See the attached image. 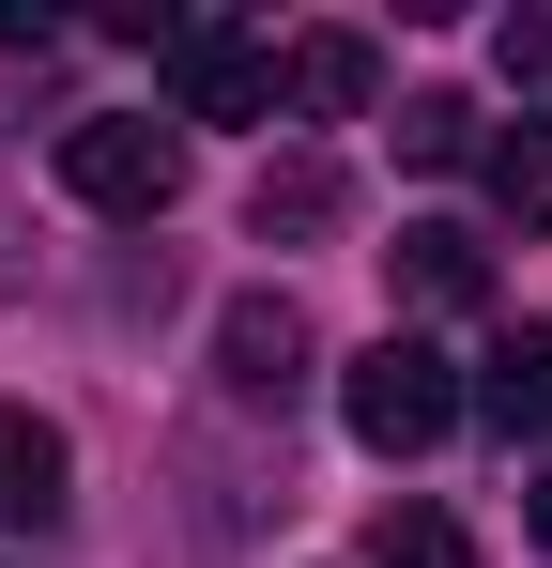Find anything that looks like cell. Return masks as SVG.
<instances>
[{
  "instance_id": "obj_14",
  "label": "cell",
  "mask_w": 552,
  "mask_h": 568,
  "mask_svg": "<svg viewBox=\"0 0 552 568\" xmlns=\"http://www.w3.org/2000/svg\"><path fill=\"white\" fill-rule=\"evenodd\" d=\"M522 523H538V554H552V476H538V491H522Z\"/></svg>"
},
{
  "instance_id": "obj_13",
  "label": "cell",
  "mask_w": 552,
  "mask_h": 568,
  "mask_svg": "<svg viewBox=\"0 0 552 568\" xmlns=\"http://www.w3.org/2000/svg\"><path fill=\"white\" fill-rule=\"evenodd\" d=\"M491 62H507L522 93H552V16H507V31H491Z\"/></svg>"
},
{
  "instance_id": "obj_11",
  "label": "cell",
  "mask_w": 552,
  "mask_h": 568,
  "mask_svg": "<svg viewBox=\"0 0 552 568\" xmlns=\"http://www.w3.org/2000/svg\"><path fill=\"white\" fill-rule=\"evenodd\" d=\"M399 154H415V170H476V154H491V123H476L460 93H415V108H399Z\"/></svg>"
},
{
  "instance_id": "obj_2",
  "label": "cell",
  "mask_w": 552,
  "mask_h": 568,
  "mask_svg": "<svg viewBox=\"0 0 552 568\" xmlns=\"http://www.w3.org/2000/svg\"><path fill=\"white\" fill-rule=\"evenodd\" d=\"M62 185H78L92 215H170V200H184V123L92 108V123H62Z\"/></svg>"
},
{
  "instance_id": "obj_4",
  "label": "cell",
  "mask_w": 552,
  "mask_h": 568,
  "mask_svg": "<svg viewBox=\"0 0 552 568\" xmlns=\"http://www.w3.org/2000/svg\"><path fill=\"white\" fill-rule=\"evenodd\" d=\"M307 369H323V338H307L292 292H231V307H215V384H231L246 415H292Z\"/></svg>"
},
{
  "instance_id": "obj_10",
  "label": "cell",
  "mask_w": 552,
  "mask_h": 568,
  "mask_svg": "<svg viewBox=\"0 0 552 568\" xmlns=\"http://www.w3.org/2000/svg\"><path fill=\"white\" fill-rule=\"evenodd\" d=\"M476 170H491V200H507L522 231H552V123H507V139L476 154Z\"/></svg>"
},
{
  "instance_id": "obj_5",
  "label": "cell",
  "mask_w": 552,
  "mask_h": 568,
  "mask_svg": "<svg viewBox=\"0 0 552 568\" xmlns=\"http://www.w3.org/2000/svg\"><path fill=\"white\" fill-rule=\"evenodd\" d=\"M62 476H78V446H62V430H47L31 399H0V554L62 523Z\"/></svg>"
},
{
  "instance_id": "obj_8",
  "label": "cell",
  "mask_w": 552,
  "mask_h": 568,
  "mask_svg": "<svg viewBox=\"0 0 552 568\" xmlns=\"http://www.w3.org/2000/svg\"><path fill=\"white\" fill-rule=\"evenodd\" d=\"M476 415H491L507 446H552V323H538V338H507V354L476 369Z\"/></svg>"
},
{
  "instance_id": "obj_1",
  "label": "cell",
  "mask_w": 552,
  "mask_h": 568,
  "mask_svg": "<svg viewBox=\"0 0 552 568\" xmlns=\"http://www.w3.org/2000/svg\"><path fill=\"white\" fill-rule=\"evenodd\" d=\"M338 415H354V446H384V462H415V446H446L460 415H476V384H460L446 338H415V323H384L354 369H338Z\"/></svg>"
},
{
  "instance_id": "obj_3",
  "label": "cell",
  "mask_w": 552,
  "mask_h": 568,
  "mask_svg": "<svg viewBox=\"0 0 552 568\" xmlns=\"http://www.w3.org/2000/svg\"><path fill=\"white\" fill-rule=\"evenodd\" d=\"M139 47L170 62V123H262L276 108V47H246L231 16H139Z\"/></svg>"
},
{
  "instance_id": "obj_9",
  "label": "cell",
  "mask_w": 552,
  "mask_h": 568,
  "mask_svg": "<svg viewBox=\"0 0 552 568\" xmlns=\"http://www.w3.org/2000/svg\"><path fill=\"white\" fill-rule=\"evenodd\" d=\"M384 262H399V292H415V307H476V292H491V246H476V231H446V215H430V231H399Z\"/></svg>"
},
{
  "instance_id": "obj_15",
  "label": "cell",
  "mask_w": 552,
  "mask_h": 568,
  "mask_svg": "<svg viewBox=\"0 0 552 568\" xmlns=\"http://www.w3.org/2000/svg\"><path fill=\"white\" fill-rule=\"evenodd\" d=\"M0 568H16V554H0Z\"/></svg>"
},
{
  "instance_id": "obj_12",
  "label": "cell",
  "mask_w": 552,
  "mask_h": 568,
  "mask_svg": "<svg viewBox=\"0 0 552 568\" xmlns=\"http://www.w3.org/2000/svg\"><path fill=\"white\" fill-rule=\"evenodd\" d=\"M368 568H476V538H460L446 507H384L368 523Z\"/></svg>"
},
{
  "instance_id": "obj_7",
  "label": "cell",
  "mask_w": 552,
  "mask_h": 568,
  "mask_svg": "<svg viewBox=\"0 0 552 568\" xmlns=\"http://www.w3.org/2000/svg\"><path fill=\"white\" fill-rule=\"evenodd\" d=\"M246 231H262V246H323V231H338V170H323V154H276L262 185H246Z\"/></svg>"
},
{
  "instance_id": "obj_6",
  "label": "cell",
  "mask_w": 552,
  "mask_h": 568,
  "mask_svg": "<svg viewBox=\"0 0 552 568\" xmlns=\"http://www.w3.org/2000/svg\"><path fill=\"white\" fill-rule=\"evenodd\" d=\"M368 93H384L368 31H307V47H276V108H307V123H354Z\"/></svg>"
}]
</instances>
